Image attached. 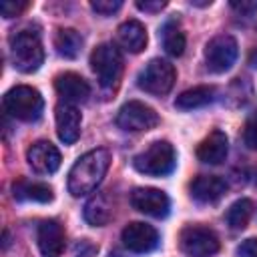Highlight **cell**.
Returning <instances> with one entry per match:
<instances>
[{
    "mask_svg": "<svg viewBox=\"0 0 257 257\" xmlns=\"http://www.w3.org/2000/svg\"><path fill=\"white\" fill-rule=\"evenodd\" d=\"M110 167V151L108 149H92L76 159V163L68 171V193L72 197H82L92 193L104 179Z\"/></svg>",
    "mask_w": 257,
    "mask_h": 257,
    "instance_id": "6da1fadb",
    "label": "cell"
},
{
    "mask_svg": "<svg viewBox=\"0 0 257 257\" xmlns=\"http://www.w3.org/2000/svg\"><path fill=\"white\" fill-rule=\"evenodd\" d=\"M8 44H10V58H12V64L16 70L30 74L42 66L44 48H42V40H40L38 32L30 30V28L12 32L8 38Z\"/></svg>",
    "mask_w": 257,
    "mask_h": 257,
    "instance_id": "7a4b0ae2",
    "label": "cell"
},
{
    "mask_svg": "<svg viewBox=\"0 0 257 257\" xmlns=\"http://www.w3.org/2000/svg\"><path fill=\"white\" fill-rule=\"evenodd\" d=\"M133 167L149 177H165L175 171L177 153L169 141H155L133 159Z\"/></svg>",
    "mask_w": 257,
    "mask_h": 257,
    "instance_id": "3957f363",
    "label": "cell"
},
{
    "mask_svg": "<svg viewBox=\"0 0 257 257\" xmlns=\"http://www.w3.org/2000/svg\"><path fill=\"white\" fill-rule=\"evenodd\" d=\"M4 110L16 118V120H22V122H34L42 116V110H44V100H42V94L32 88V86H26V84H18L14 88H10L6 94H4Z\"/></svg>",
    "mask_w": 257,
    "mask_h": 257,
    "instance_id": "277c9868",
    "label": "cell"
},
{
    "mask_svg": "<svg viewBox=\"0 0 257 257\" xmlns=\"http://www.w3.org/2000/svg\"><path fill=\"white\" fill-rule=\"evenodd\" d=\"M90 68L102 88H114L122 74V54L112 42H102L90 52Z\"/></svg>",
    "mask_w": 257,
    "mask_h": 257,
    "instance_id": "5b68a950",
    "label": "cell"
},
{
    "mask_svg": "<svg viewBox=\"0 0 257 257\" xmlns=\"http://www.w3.org/2000/svg\"><path fill=\"white\" fill-rule=\"evenodd\" d=\"M175 80H177L175 66L169 60H163V58L149 60L145 64V68L139 72V76H137L139 88L149 92V94H157V96L167 94L173 88Z\"/></svg>",
    "mask_w": 257,
    "mask_h": 257,
    "instance_id": "8992f818",
    "label": "cell"
},
{
    "mask_svg": "<svg viewBox=\"0 0 257 257\" xmlns=\"http://www.w3.org/2000/svg\"><path fill=\"white\" fill-rule=\"evenodd\" d=\"M181 251L187 257H213L219 251V237L213 229L203 225H189L179 237Z\"/></svg>",
    "mask_w": 257,
    "mask_h": 257,
    "instance_id": "52a82bcc",
    "label": "cell"
},
{
    "mask_svg": "<svg viewBox=\"0 0 257 257\" xmlns=\"http://www.w3.org/2000/svg\"><path fill=\"white\" fill-rule=\"evenodd\" d=\"M237 54H239L237 40L231 34H219L211 38L205 46V64L211 72L221 74L231 70V66L237 60Z\"/></svg>",
    "mask_w": 257,
    "mask_h": 257,
    "instance_id": "ba28073f",
    "label": "cell"
},
{
    "mask_svg": "<svg viewBox=\"0 0 257 257\" xmlns=\"http://www.w3.org/2000/svg\"><path fill=\"white\" fill-rule=\"evenodd\" d=\"M116 124L122 131L128 133H141V131H151L159 124V114L155 108L141 100H128L120 106L116 114Z\"/></svg>",
    "mask_w": 257,
    "mask_h": 257,
    "instance_id": "9c48e42d",
    "label": "cell"
},
{
    "mask_svg": "<svg viewBox=\"0 0 257 257\" xmlns=\"http://www.w3.org/2000/svg\"><path fill=\"white\" fill-rule=\"evenodd\" d=\"M131 205L139 213H145V215L155 217V219L167 217L169 209H171V201H169L167 193H163L161 189H153V187H137V189H133Z\"/></svg>",
    "mask_w": 257,
    "mask_h": 257,
    "instance_id": "30bf717a",
    "label": "cell"
},
{
    "mask_svg": "<svg viewBox=\"0 0 257 257\" xmlns=\"http://www.w3.org/2000/svg\"><path fill=\"white\" fill-rule=\"evenodd\" d=\"M120 239H122V245L133 253H149V251L157 249V245H159L157 229L153 225H147L141 221L128 223L122 229Z\"/></svg>",
    "mask_w": 257,
    "mask_h": 257,
    "instance_id": "8fae6325",
    "label": "cell"
},
{
    "mask_svg": "<svg viewBox=\"0 0 257 257\" xmlns=\"http://www.w3.org/2000/svg\"><path fill=\"white\" fill-rule=\"evenodd\" d=\"M26 161L30 169L38 175H52L60 167V151L50 141H36L26 151Z\"/></svg>",
    "mask_w": 257,
    "mask_h": 257,
    "instance_id": "7c38bea8",
    "label": "cell"
},
{
    "mask_svg": "<svg viewBox=\"0 0 257 257\" xmlns=\"http://www.w3.org/2000/svg\"><path fill=\"white\" fill-rule=\"evenodd\" d=\"M36 243L42 257H58L64 251V243H66L62 225L54 219L42 221L36 229Z\"/></svg>",
    "mask_w": 257,
    "mask_h": 257,
    "instance_id": "4fadbf2b",
    "label": "cell"
},
{
    "mask_svg": "<svg viewBox=\"0 0 257 257\" xmlns=\"http://www.w3.org/2000/svg\"><path fill=\"white\" fill-rule=\"evenodd\" d=\"M54 118H56V133L58 139L64 145H72L78 135H80V112L74 104L68 102H58L54 108Z\"/></svg>",
    "mask_w": 257,
    "mask_h": 257,
    "instance_id": "5bb4252c",
    "label": "cell"
},
{
    "mask_svg": "<svg viewBox=\"0 0 257 257\" xmlns=\"http://www.w3.org/2000/svg\"><path fill=\"white\" fill-rule=\"evenodd\" d=\"M54 86H56V92L62 98V102H68V104L84 102L90 96L88 82L80 74H76V72H62V74H58L56 80H54Z\"/></svg>",
    "mask_w": 257,
    "mask_h": 257,
    "instance_id": "9a60e30c",
    "label": "cell"
},
{
    "mask_svg": "<svg viewBox=\"0 0 257 257\" xmlns=\"http://www.w3.org/2000/svg\"><path fill=\"white\" fill-rule=\"evenodd\" d=\"M227 153H229V141L227 135L219 128L209 133L197 147V159L205 165H221L227 159Z\"/></svg>",
    "mask_w": 257,
    "mask_h": 257,
    "instance_id": "2e32d148",
    "label": "cell"
},
{
    "mask_svg": "<svg viewBox=\"0 0 257 257\" xmlns=\"http://www.w3.org/2000/svg\"><path fill=\"white\" fill-rule=\"evenodd\" d=\"M191 197L199 203H217L225 193H227V183L225 179L217 175H199L191 181L189 185Z\"/></svg>",
    "mask_w": 257,
    "mask_h": 257,
    "instance_id": "e0dca14e",
    "label": "cell"
},
{
    "mask_svg": "<svg viewBox=\"0 0 257 257\" xmlns=\"http://www.w3.org/2000/svg\"><path fill=\"white\" fill-rule=\"evenodd\" d=\"M12 195L16 201H32V203H48L52 201V189L40 181L18 179L12 185Z\"/></svg>",
    "mask_w": 257,
    "mask_h": 257,
    "instance_id": "ac0fdd59",
    "label": "cell"
},
{
    "mask_svg": "<svg viewBox=\"0 0 257 257\" xmlns=\"http://www.w3.org/2000/svg\"><path fill=\"white\" fill-rule=\"evenodd\" d=\"M116 38L120 46L128 52H141L147 46V30L139 20H126L118 26Z\"/></svg>",
    "mask_w": 257,
    "mask_h": 257,
    "instance_id": "d6986e66",
    "label": "cell"
},
{
    "mask_svg": "<svg viewBox=\"0 0 257 257\" xmlns=\"http://www.w3.org/2000/svg\"><path fill=\"white\" fill-rule=\"evenodd\" d=\"M84 219L92 227H102L112 219V203L106 193H96L86 201Z\"/></svg>",
    "mask_w": 257,
    "mask_h": 257,
    "instance_id": "ffe728a7",
    "label": "cell"
},
{
    "mask_svg": "<svg viewBox=\"0 0 257 257\" xmlns=\"http://www.w3.org/2000/svg\"><path fill=\"white\" fill-rule=\"evenodd\" d=\"M215 100V88L213 86H195L185 92H181L175 100V106L181 110H195L201 106H207Z\"/></svg>",
    "mask_w": 257,
    "mask_h": 257,
    "instance_id": "44dd1931",
    "label": "cell"
},
{
    "mask_svg": "<svg viewBox=\"0 0 257 257\" xmlns=\"http://www.w3.org/2000/svg\"><path fill=\"white\" fill-rule=\"evenodd\" d=\"M54 48L60 56L74 58L82 48V36L74 28H60L54 36Z\"/></svg>",
    "mask_w": 257,
    "mask_h": 257,
    "instance_id": "7402d4cb",
    "label": "cell"
},
{
    "mask_svg": "<svg viewBox=\"0 0 257 257\" xmlns=\"http://www.w3.org/2000/svg\"><path fill=\"white\" fill-rule=\"evenodd\" d=\"M251 215H253V201H251V199H239V201H235V203L227 209L225 221H227V225H229L233 231H241V229L247 227Z\"/></svg>",
    "mask_w": 257,
    "mask_h": 257,
    "instance_id": "603a6c76",
    "label": "cell"
},
{
    "mask_svg": "<svg viewBox=\"0 0 257 257\" xmlns=\"http://www.w3.org/2000/svg\"><path fill=\"white\" fill-rule=\"evenodd\" d=\"M161 40H163V48L167 50V54L171 56H181L185 52V34L183 30L177 26L175 20H169L163 30H161Z\"/></svg>",
    "mask_w": 257,
    "mask_h": 257,
    "instance_id": "cb8c5ba5",
    "label": "cell"
},
{
    "mask_svg": "<svg viewBox=\"0 0 257 257\" xmlns=\"http://www.w3.org/2000/svg\"><path fill=\"white\" fill-rule=\"evenodd\" d=\"M120 6H122L120 0H92V2H90V8H92L96 14H102V16L114 14Z\"/></svg>",
    "mask_w": 257,
    "mask_h": 257,
    "instance_id": "d4e9b609",
    "label": "cell"
},
{
    "mask_svg": "<svg viewBox=\"0 0 257 257\" xmlns=\"http://www.w3.org/2000/svg\"><path fill=\"white\" fill-rule=\"evenodd\" d=\"M26 6H28V2H10V0H6V2L0 4V12H2L4 18H14V16H18Z\"/></svg>",
    "mask_w": 257,
    "mask_h": 257,
    "instance_id": "484cf974",
    "label": "cell"
},
{
    "mask_svg": "<svg viewBox=\"0 0 257 257\" xmlns=\"http://www.w3.org/2000/svg\"><path fill=\"white\" fill-rule=\"evenodd\" d=\"M237 257H257V239L249 237L237 247Z\"/></svg>",
    "mask_w": 257,
    "mask_h": 257,
    "instance_id": "4316f807",
    "label": "cell"
},
{
    "mask_svg": "<svg viewBox=\"0 0 257 257\" xmlns=\"http://www.w3.org/2000/svg\"><path fill=\"white\" fill-rule=\"evenodd\" d=\"M231 8L237 10L241 16H253L257 12V2L255 0H241V2H231Z\"/></svg>",
    "mask_w": 257,
    "mask_h": 257,
    "instance_id": "83f0119b",
    "label": "cell"
},
{
    "mask_svg": "<svg viewBox=\"0 0 257 257\" xmlns=\"http://www.w3.org/2000/svg\"><path fill=\"white\" fill-rule=\"evenodd\" d=\"M243 139H245V145L253 151H257V120L249 122L245 126V133H243Z\"/></svg>",
    "mask_w": 257,
    "mask_h": 257,
    "instance_id": "f1b7e54d",
    "label": "cell"
},
{
    "mask_svg": "<svg viewBox=\"0 0 257 257\" xmlns=\"http://www.w3.org/2000/svg\"><path fill=\"white\" fill-rule=\"evenodd\" d=\"M94 253H96V247L92 243H88L86 239L78 241L74 247V257H92Z\"/></svg>",
    "mask_w": 257,
    "mask_h": 257,
    "instance_id": "f546056e",
    "label": "cell"
},
{
    "mask_svg": "<svg viewBox=\"0 0 257 257\" xmlns=\"http://www.w3.org/2000/svg\"><path fill=\"white\" fill-rule=\"evenodd\" d=\"M165 6H167V2H161V0H157V2H147V0L141 2L139 0L137 2V8L139 10H145V12H157V10H163Z\"/></svg>",
    "mask_w": 257,
    "mask_h": 257,
    "instance_id": "4dcf8cb0",
    "label": "cell"
},
{
    "mask_svg": "<svg viewBox=\"0 0 257 257\" xmlns=\"http://www.w3.org/2000/svg\"><path fill=\"white\" fill-rule=\"evenodd\" d=\"M249 64H251L253 68H257V50L251 54V58H249Z\"/></svg>",
    "mask_w": 257,
    "mask_h": 257,
    "instance_id": "1f68e13d",
    "label": "cell"
},
{
    "mask_svg": "<svg viewBox=\"0 0 257 257\" xmlns=\"http://www.w3.org/2000/svg\"><path fill=\"white\" fill-rule=\"evenodd\" d=\"M255 181H257V179H255Z\"/></svg>",
    "mask_w": 257,
    "mask_h": 257,
    "instance_id": "d6a6232c",
    "label": "cell"
}]
</instances>
